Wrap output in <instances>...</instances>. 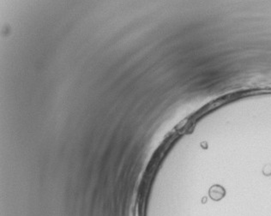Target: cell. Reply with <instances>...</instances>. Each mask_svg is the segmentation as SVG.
<instances>
[{"instance_id": "1", "label": "cell", "mask_w": 271, "mask_h": 216, "mask_svg": "<svg viewBox=\"0 0 271 216\" xmlns=\"http://www.w3.org/2000/svg\"><path fill=\"white\" fill-rule=\"evenodd\" d=\"M223 195L224 193H221L220 191V192H218V191H217V189H214V188H213V189L210 191L211 198L214 201L220 200V198L223 197Z\"/></svg>"}]
</instances>
